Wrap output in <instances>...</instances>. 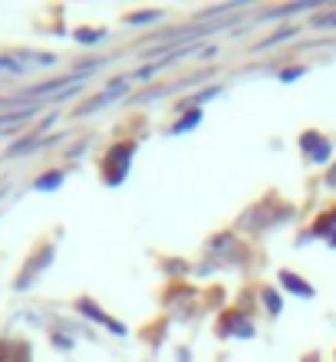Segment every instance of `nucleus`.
<instances>
[{
	"label": "nucleus",
	"instance_id": "nucleus-1",
	"mask_svg": "<svg viewBox=\"0 0 336 362\" xmlns=\"http://www.w3.org/2000/svg\"><path fill=\"white\" fill-rule=\"evenodd\" d=\"M132 158H135V142H119L109 148V155H106V185L109 188H119L125 181Z\"/></svg>",
	"mask_w": 336,
	"mask_h": 362
},
{
	"label": "nucleus",
	"instance_id": "nucleus-2",
	"mask_svg": "<svg viewBox=\"0 0 336 362\" xmlns=\"http://www.w3.org/2000/svg\"><path fill=\"white\" fill-rule=\"evenodd\" d=\"M125 89H129V79H112V86H106L99 95H93L89 103H83L76 109V119H83V115H93V112H99L103 105H112L119 95H125Z\"/></svg>",
	"mask_w": 336,
	"mask_h": 362
},
{
	"label": "nucleus",
	"instance_id": "nucleus-3",
	"mask_svg": "<svg viewBox=\"0 0 336 362\" xmlns=\"http://www.w3.org/2000/svg\"><path fill=\"white\" fill-rule=\"evenodd\" d=\"M53 254H57V244H47V247H40V254H37L33 260H27V267H23V274L17 276V284H13V286H17V290H27V286L33 284V280H37V276L50 267Z\"/></svg>",
	"mask_w": 336,
	"mask_h": 362
},
{
	"label": "nucleus",
	"instance_id": "nucleus-4",
	"mask_svg": "<svg viewBox=\"0 0 336 362\" xmlns=\"http://www.w3.org/2000/svg\"><path fill=\"white\" fill-rule=\"evenodd\" d=\"M76 310H79L83 316H86V320H93V323H99V326H106V329H112L115 336H125V333H129V329H125L122 323H115V320H112L109 313H103V310H99V306L93 303V300H76Z\"/></svg>",
	"mask_w": 336,
	"mask_h": 362
},
{
	"label": "nucleus",
	"instance_id": "nucleus-5",
	"mask_svg": "<svg viewBox=\"0 0 336 362\" xmlns=\"http://www.w3.org/2000/svg\"><path fill=\"white\" fill-rule=\"evenodd\" d=\"M208 250H212L214 257H228V260H241V264H244V250H241V244L231 238V234H218V238H212Z\"/></svg>",
	"mask_w": 336,
	"mask_h": 362
},
{
	"label": "nucleus",
	"instance_id": "nucleus-6",
	"mask_svg": "<svg viewBox=\"0 0 336 362\" xmlns=\"http://www.w3.org/2000/svg\"><path fill=\"white\" fill-rule=\"evenodd\" d=\"M192 300H195V290H172L168 300H165V306L172 310L175 320H188V316H192Z\"/></svg>",
	"mask_w": 336,
	"mask_h": 362
},
{
	"label": "nucleus",
	"instance_id": "nucleus-7",
	"mask_svg": "<svg viewBox=\"0 0 336 362\" xmlns=\"http://www.w3.org/2000/svg\"><path fill=\"white\" fill-rule=\"evenodd\" d=\"M221 333L224 336H241V339H250V336H254V326L248 323V316L228 313V316H224V323H221Z\"/></svg>",
	"mask_w": 336,
	"mask_h": 362
},
{
	"label": "nucleus",
	"instance_id": "nucleus-8",
	"mask_svg": "<svg viewBox=\"0 0 336 362\" xmlns=\"http://www.w3.org/2000/svg\"><path fill=\"white\" fill-rule=\"evenodd\" d=\"M53 139H43V135H23L20 142H13L4 152V158H17V155H27V152H37V148H43V145H50Z\"/></svg>",
	"mask_w": 336,
	"mask_h": 362
},
{
	"label": "nucleus",
	"instance_id": "nucleus-9",
	"mask_svg": "<svg viewBox=\"0 0 336 362\" xmlns=\"http://www.w3.org/2000/svg\"><path fill=\"white\" fill-rule=\"evenodd\" d=\"M202 125V109H192V105H185V112L182 119L168 129V135H185V132H192V129H198Z\"/></svg>",
	"mask_w": 336,
	"mask_h": 362
},
{
	"label": "nucleus",
	"instance_id": "nucleus-10",
	"mask_svg": "<svg viewBox=\"0 0 336 362\" xmlns=\"http://www.w3.org/2000/svg\"><path fill=\"white\" fill-rule=\"evenodd\" d=\"M280 286H284V290H290V293L303 296V300H310V296H313V286H310L307 280H300L297 274H290V270H280Z\"/></svg>",
	"mask_w": 336,
	"mask_h": 362
},
{
	"label": "nucleus",
	"instance_id": "nucleus-11",
	"mask_svg": "<svg viewBox=\"0 0 336 362\" xmlns=\"http://www.w3.org/2000/svg\"><path fill=\"white\" fill-rule=\"evenodd\" d=\"M63 181H66V175L57 172V168H50V172H43L37 181H33V188H37V191H57Z\"/></svg>",
	"mask_w": 336,
	"mask_h": 362
},
{
	"label": "nucleus",
	"instance_id": "nucleus-12",
	"mask_svg": "<svg viewBox=\"0 0 336 362\" xmlns=\"http://www.w3.org/2000/svg\"><path fill=\"white\" fill-rule=\"evenodd\" d=\"M313 238H320V234H327L330 238V247H336V211L330 214V218H323V221H317V228L310 230Z\"/></svg>",
	"mask_w": 336,
	"mask_h": 362
},
{
	"label": "nucleus",
	"instance_id": "nucleus-13",
	"mask_svg": "<svg viewBox=\"0 0 336 362\" xmlns=\"http://www.w3.org/2000/svg\"><path fill=\"white\" fill-rule=\"evenodd\" d=\"M260 300H264V306H267L270 316H280V313H284V300H280L277 290H270V286H267V290H260Z\"/></svg>",
	"mask_w": 336,
	"mask_h": 362
},
{
	"label": "nucleus",
	"instance_id": "nucleus-14",
	"mask_svg": "<svg viewBox=\"0 0 336 362\" xmlns=\"http://www.w3.org/2000/svg\"><path fill=\"white\" fill-rule=\"evenodd\" d=\"M317 0H300V4H290V7H280V10H267L264 17H290V13H300V10H313Z\"/></svg>",
	"mask_w": 336,
	"mask_h": 362
},
{
	"label": "nucleus",
	"instance_id": "nucleus-15",
	"mask_svg": "<svg viewBox=\"0 0 336 362\" xmlns=\"http://www.w3.org/2000/svg\"><path fill=\"white\" fill-rule=\"evenodd\" d=\"M267 224V214H260V208H250L244 218H241V228L244 230H257V228H264Z\"/></svg>",
	"mask_w": 336,
	"mask_h": 362
},
{
	"label": "nucleus",
	"instance_id": "nucleus-16",
	"mask_svg": "<svg viewBox=\"0 0 336 362\" xmlns=\"http://www.w3.org/2000/svg\"><path fill=\"white\" fill-rule=\"evenodd\" d=\"M290 37H297V27L277 30V33H270V37H267V40H260L257 47H260V49H267V47H277V43H284V40H290Z\"/></svg>",
	"mask_w": 336,
	"mask_h": 362
},
{
	"label": "nucleus",
	"instance_id": "nucleus-17",
	"mask_svg": "<svg viewBox=\"0 0 336 362\" xmlns=\"http://www.w3.org/2000/svg\"><path fill=\"white\" fill-rule=\"evenodd\" d=\"M129 23L132 27H145V23H155V20H162V10H142V13H129Z\"/></svg>",
	"mask_w": 336,
	"mask_h": 362
},
{
	"label": "nucleus",
	"instance_id": "nucleus-18",
	"mask_svg": "<svg viewBox=\"0 0 336 362\" xmlns=\"http://www.w3.org/2000/svg\"><path fill=\"white\" fill-rule=\"evenodd\" d=\"M330 152H333V145H330L327 142V139H320V142H317V148H313V152H310L307 155V158H310V162H327V158H330Z\"/></svg>",
	"mask_w": 336,
	"mask_h": 362
},
{
	"label": "nucleus",
	"instance_id": "nucleus-19",
	"mask_svg": "<svg viewBox=\"0 0 336 362\" xmlns=\"http://www.w3.org/2000/svg\"><path fill=\"white\" fill-rule=\"evenodd\" d=\"M76 40L79 43H99V40H106V30H76Z\"/></svg>",
	"mask_w": 336,
	"mask_h": 362
},
{
	"label": "nucleus",
	"instance_id": "nucleus-20",
	"mask_svg": "<svg viewBox=\"0 0 336 362\" xmlns=\"http://www.w3.org/2000/svg\"><path fill=\"white\" fill-rule=\"evenodd\" d=\"M214 95H221V86H208L202 89V93L192 95V109H198V103H208V99H214Z\"/></svg>",
	"mask_w": 336,
	"mask_h": 362
},
{
	"label": "nucleus",
	"instance_id": "nucleus-21",
	"mask_svg": "<svg viewBox=\"0 0 336 362\" xmlns=\"http://www.w3.org/2000/svg\"><path fill=\"white\" fill-rule=\"evenodd\" d=\"M313 27H317V30L336 27V10H330V13H317V17H313Z\"/></svg>",
	"mask_w": 336,
	"mask_h": 362
},
{
	"label": "nucleus",
	"instance_id": "nucleus-22",
	"mask_svg": "<svg viewBox=\"0 0 336 362\" xmlns=\"http://www.w3.org/2000/svg\"><path fill=\"white\" fill-rule=\"evenodd\" d=\"M303 73H307L303 66H290V69H284V73H280V83H294V79H300Z\"/></svg>",
	"mask_w": 336,
	"mask_h": 362
},
{
	"label": "nucleus",
	"instance_id": "nucleus-23",
	"mask_svg": "<svg viewBox=\"0 0 336 362\" xmlns=\"http://www.w3.org/2000/svg\"><path fill=\"white\" fill-rule=\"evenodd\" d=\"M53 346H57V349H63V353H66V349H73V339H69L66 333H57V329H53Z\"/></svg>",
	"mask_w": 336,
	"mask_h": 362
},
{
	"label": "nucleus",
	"instance_id": "nucleus-24",
	"mask_svg": "<svg viewBox=\"0 0 336 362\" xmlns=\"http://www.w3.org/2000/svg\"><path fill=\"white\" fill-rule=\"evenodd\" d=\"M165 270H168V274H188V264H185V260H168V264H165Z\"/></svg>",
	"mask_w": 336,
	"mask_h": 362
},
{
	"label": "nucleus",
	"instance_id": "nucleus-25",
	"mask_svg": "<svg viewBox=\"0 0 336 362\" xmlns=\"http://www.w3.org/2000/svg\"><path fill=\"white\" fill-rule=\"evenodd\" d=\"M0 69H13V73H17V69H23V63L13 57H0Z\"/></svg>",
	"mask_w": 336,
	"mask_h": 362
},
{
	"label": "nucleus",
	"instance_id": "nucleus-26",
	"mask_svg": "<svg viewBox=\"0 0 336 362\" xmlns=\"http://www.w3.org/2000/svg\"><path fill=\"white\" fill-rule=\"evenodd\" d=\"M86 148H89V142H86V139H83V142H76V145H73V148H69V158H76V155H83V152H86Z\"/></svg>",
	"mask_w": 336,
	"mask_h": 362
},
{
	"label": "nucleus",
	"instance_id": "nucleus-27",
	"mask_svg": "<svg viewBox=\"0 0 336 362\" xmlns=\"http://www.w3.org/2000/svg\"><path fill=\"white\" fill-rule=\"evenodd\" d=\"M37 63H40V66H53V63H57V57H53V53H40Z\"/></svg>",
	"mask_w": 336,
	"mask_h": 362
},
{
	"label": "nucleus",
	"instance_id": "nucleus-28",
	"mask_svg": "<svg viewBox=\"0 0 336 362\" xmlns=\"http://www.w3.org/2000/svg\"><path fill=\"white\" fill-rule=\"evenodd\" d=\"M53 122H57V112H50L47 119H43V122H40V129H50V125H53Z\"/></svg>",
	"mask_w": 336,
	"mask_h": 362
},
{
	"label": "nucleus",
	"instance_id": "nucleus-29",
	"mask_svg": "<svg viewBox=\"0 0 336 362\" xmlns=\"http://www.w3.org/2000/svg\"><path fill=\"white\" fill-rule=\"evenodd\" d=\"M327 188H336V168H330V175H327Z\"/></svg>",
	"mask_w": 336,
	"mask_h": 362
},
{
	"label": "nucleus",
	"instance_id": "nucleus-30",
	"mask_svg": "<svg viewBox=\"0 0 336 362\" xmlns=\"http://www.w3.org/2000/svg\"><path fill=\"white\" fill-rule=\"evenodd\" d=\"M307 362H317V359H307Z\"/></svg>",
	"mask_w": 336,
	"mask_h": 362
}]
</instances>
